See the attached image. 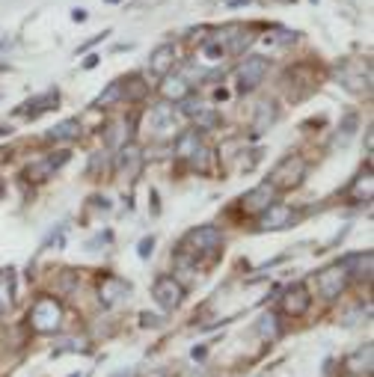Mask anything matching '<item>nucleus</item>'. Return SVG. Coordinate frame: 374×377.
I'll use <instances>...</instances> for the list:
<instances>
[{
  "instance_id": "f257e3e1",
  "label": "nucleus",
  "mask_w": 374,
  "mask_h": 377,
  "mask_svg": "<svg viewBox=\"0 0 374 377\" xmlns=\"http://www.w3.org/2000/svg\"><path fill=\"white\" fill-rule=\"evenodd\" d=\"M220 247H223V232L217 226H199V229L187 232L181 253H193V259H199V256H214Z\"/></svg>"
},
{
  "instance_id": "f03ea898",
  "label": "nucleus",
  "mask_w": 374,
  "mask_h": 377,
  "mask_svg": "<svg viewBox=\"0 0 374 377\" xmlns=\"http://www.w3.org/2000/svg\"><path fill=\"white\" fill-rule=\"evenodd\" d=\"M315 285H318V294L324 300H335V297H342L347 292V285H351V276H347L345 265L342 261H333V265L327 268H321L315 273Z\"/></svg>"
},
{
  "instance_id": "7ed1b4c3",
  "label": "nucleus",
  "mask_w": 374,
  "mask_h": 377,
  "mask_svg": "<svg viewBox=\"0 0 374 377\" xmlns=\"http://www.w3.org/2000/svg\"><path fill=\"white\" fill-rule=\"evenodd\" d=\"M60 324H62V306H60V300L51 297V294H42L33 303L30 327H33L36 333H54Z\"/></svg>"
},
{
  "instance_id": "20e7f679",
  "label": "nucleus",
  "mask_w": 374,
  "mask_h": 377,
  "mask_svg": "<svg viewBox=\"0 0 374 377\" xmlns=\"http://www.w3.org/2000/svg\"><path fill=\"white\" fill-rule=\"evenodd\" d=\"M306 179V160L303 158H285L277 170L270 172V184H273V191L277 193H285V191H294V187H300Z\"/></svg>"
},
{
  "instance_id": "39448f33",
  "label": "nucleus",
  "mask_w": 374,
  "mask_h": 377,
  "mask_svg": "<svg viewBox=\"0 0 374 377\" xmlns=\"http://www.w3.org/2000/svg\"><path fill=\"white\" fill-rule=\"evenodd\" d=\"M152 297L158 300V306L164 309H179L184 303V285L179 276H169V273H160L158 280L152 282Z\"/></svg>"
},
{
  "instance_id": "423d86ee",
  "label": "nucleus",
  "mask_w": 374,
  "mask_h": 377,
  "mask_svg": "<svg viewBox=\"0 0 374 377\" xmlns=\"http://www.w3.org/2000/svg\"><path fill=\"white\" fill-rule=\"evenodd\" d=\"M270 71V60L265 57H247L238 69H235V74H238V92H253L256 86L268 78Z\"/></svg>"
},
{
  "instance_id": "0eeeda50",
  "label": "nucleus",
  "mask_w": 374,
  "mask_h": 377,
  "mask_svg": "<svg viewBox=\"0 0 374 377\" xmlns=\"http://www.w3.org/2000/svg\"><path fill=\"white\" fill-rule=\"evenodd\" d=\"M258 217V229L261 232H279V229H285V226H291V220H294V208L291 205H285V203H270L261 214H256Z\"/></svg>"
},
{
  "instance_id": "6e6552de",
  "label": "nucleus",
  "mask_w": 374,
  "mask_h": 377,
  "mask_svg": "<svg viewBox=\"0 0 374 377\" xmlns=\"http://www.w3.org/2000/svg\"><path fill=\"white\" fill-rule=\"evenodd\" d=\"M309 306H312V294H309V288L300 285V282L289 285L282 292V297H279V309H285L289 315H306Z\"/></svg>"
},
{
  "instance_id": "1a4fd4ad",
  "label": "nucleus",
  "mask_w": 374,
  "mask_h": 377,
  "mask_svg": "<svg viewBox=\"0 0 374 377\" xmlns=\"http://www.w3.org/2000/svg\"><path fill=\"white\" fill-rule=\"evenodd\" d=\"M270 203H277V191H273L270 181H261L258 187H253V191L241 199V208L247 211V214H261Z\"/></svg>"
},
{
  "instance_id": "9d476101",
  "label": "nucleus",
  "mask_w": 374,
  "mask_h": 377,
  "mask_svg": "<svg viewBox=\"0 0 374 377\" xmlns=\"http://www.w3.org/2000/svg\"><path fill=\"white\" fill-rule=\"evenodd\" d=\"M191 90H193V83L184 78L181 71H169L167 78H160V95H164V102H184L187 95H191Z\"/></svg>"
},
{
  "instance_id": "9b49d317",
  "label": "nucleus",
  "mask_w": 374,
  "mask_h": 377,
  "mask_svg": "<svg viewBox=\"0 0 374 377\" xmlns=\"http://www.w3.org/2000/svg\"><path fill=\"white\" fill-rule=\"evenodd\" d=\"M128 294H131V282L119 280V276H104L102 285H98V297H102L104 306H119Z\"/></svg>"
},
{
  "instance_id": "f8f14e48",
  "label": "nucleus",
  "mask_w": 374,
  "mask_h": 377,
  "mask_svg": "<svg viewBox=\"0 0 374 377\" xmlns=\"http://www.w3.org/2000/svg\"><path fill=\"white\" fill-rule=\"evenodd\" d=\"M176 122H179L176 110H172L169 102L155 104L152 110H148V128H152V134H167V131L176 128Z\"/></svg>"
},
{
  "instance_id": "ddd939ff",
  "label": "nucleus",
  "mask_w": 374,
  "mask_h": 377,
  "mask_svg": "<svg viewBox=\"0 0 374 377\" xmlns=\"http://www.w3.org/2000/svg\"><path fill=\"white\" fill-rule=\"evenodd\" d=\"M342 265H345L351 280H356V282H368L371 280V253H351Z\"/></svg>"
},
{
  "instance_id": "4468645a",
  "label": "nucleus",
  "mask_w": 374,
  "mask_h": 377,
  "mask_svg": "<svg viewBox=\"0 0 374 377\" xmlns=\"http://www.w3.org/2000/svg\"><path fill=\"white\" fill-rule=\"evenodd\" d=\"M172 66H176V48H169V45L158 48V51H152V57H148V71H152L155 78H167Z\"/></svg>"
},
{
  "instance_id": "2eb2a0df",
  "label": "nucleus",
  "mask_w": 374,
  "mask_h": 377,
  "mask_svg": "<svg viewBox=\"0 0 374 377\" xmlns=\"http://www.w3.org/2000/svg\"><path fill=\"white\" fill-rule=\"evenodd\" d=\"M347 199L351 203H371V196H374V175H371V170H363L356 175V181L347 187Z\"/></svg>"
},
{
  "instance_id": "dca6fc26",
  "label": "nucleus",
  "mask_w": 374,
  "mask_h": 377,
  "mask_svg": "<svg viewBox=\"0 0 374 377\" xmlns=\"http://www.w3.org/2000/svg\"><path fill=\"white\" fill-rule=\"evenodd\" d=\"M128 134H131V125L128 119H113L104 128V146L107 149H122V146H128Z\"/></svg>"
},
{
  "instance_id": "f3484780",
  "label": "nucleus",
  "mask_w": 374,
  "mask_h": 377,
  "mask_svg": "<svg viewBox=\"0 0 374 377\" xmlns=\"http://www.w3.org/2000/svg\"><path fill=\"white\" fill-rule=\"evenodd\" d=\"M202 146H205V143H202V134H199L196 128H193V131H184V134L179 137V143H176V158H179V160H191Z\"/></svg>"
},
{
  "instance_id": "a211bd4d",
  "label": "nucleus",
  "mask_w": 374,
  "mask_h": 377,
  "mask_svg": "<svg viewBox=\"0 0 374 377\" xmlns=\"http://www.w3.org/2000/svg\"><path fill=\"white\" fill-rule=\"evenodd\" d=\"M69 160V152H60V155H51L48 160H39V163H33V167L27 170V179L30 181H45L48 175H51L60 163H66Z\"/></svg>"
},
{
  "instance_id": "6ab92c4d",
  "label": "nucleus",
  "mask_w": 374,
  "mask_h": 377,
  "mask_svg": "<svg viewBox=\"0 0 374 377\" xmlns=\"http://www.w3.org/2000/svg\"><path fill=\"white\" fill-rule=\"evenodd\" d=\"M78 137H81V122L78 119H62L48 131V140H57V143H71V140H78Z\"/></svg>"
},
{
  "instance_id": "aec40b11",
  "label": "nucleus",
  "mask_w": 374,
  "mask_h": 377,
  "mask_svg": "<svg viewBox=\"0 0 374 377\" xmlns=\"http://www.w3.org/2000/svg\"><path fill=\"white\" fill-rule=\"evenodd\" d=\"M371 354H374V348H371V342H368L366 348H359L354 357L345 359V369L356 371V377H368V374H371Z\"/></svg>"
},
{
  "instance_id": "412c9836",
  "label": "nucleus",
  "mask_w": 374,
  "mask_h": 377,
  "mask_svg": "<svg viewBox=\"0 0 374 377\" xmlns=\"http://www.w3.org/2000/svg\"><path fill=\"white\" fill-rule=\"evenodd\" d=\"M273 116H277V107H273L270 102H261L258 107H256V122H253V134H265L270 125H273Z\"/></svg>"
},
{
  "instance_id": "4be33fe9",
  "label": "nucleus",
  "mask_w": 374,
  "mask_h": 377,
  "mask_svg": "<svg viewBox=\"0 0 374 377\" xmlns=\"http://www.w3.org/2000/svg\"><path fill=\"white\" fill-rule=\"evenodd\" d=\"M256 333L261 338H277L279 336V318L273 315V312H265V315L258 318V324H256Z\"/></svg>"
},
{
  "instance_id": "5701e85b",
  "label": "nucleus",
  "mask_w": 374,
  "mask_h": 377,
  "mask_svg": "<svg viewBox=\"0 0 374 377\" xmlns=\"http://www.w3.org/2000/svg\"><path fill=\"white\" fill-rule=\"evenodd\" d=\"M122 92H125V81H113L102 95L95 98V107H110V104H116L119 98H122Z\"/></svg>"
},
{
  "instance_id": "b1692460",
  "label": "nucleus",
  "mask_w": 374,
  "mask_h": 377,
  "mask_svg": "<svg viewBox=\"0 0 374 377\" xmlns=\"http://www.w3.org/2000/svg\"><path fill=\"white\" fill-rule=\"evenodd\" d=\"M265 42H268L270 48H289V45L297 42V33H294V30H282V27H277V30H270V33L265 36Z\"/></svg>"
},
{
  "instance_id": "393cba45",
  "label": "nucleus",
  "mask_w": 374,
  "mask_h": 377,
  "mask_svg": "<svg viewBox=\"0 0 374 377\" xmlns=\"http://www.w3.org/2000/svg\"><path fill=\"white\" fill-rule=\"evenodd\" d=\"M140 149H137V146H122V152H119V158H116V167L119 170H137V167H140Z\"/></svg>"
},
{
  "instance_id": "a878e982",
  "label": "nucleus",
  "mask_w": 374,
  "mask_h": 377,
  "mask_svg": "<svg viewBox=\"0 0 374 377\" xmlns=\"http://www.w3.org/2000/svg\"><path fill=\"white\" fill-rule=\"evenodd\" d=\"M60 104V98H57V92H48V98H36V102H27L18 113H42V110H51V107H57Z\"/></svg>"
},
{
  "instance_id": "bb28decb",
  "label": "nucleus",
  "mask_w": 374,
  "mask_h": 377,
  "mask_svg": "<svg viewBox=\"0 0 374 377\" xmlns=\"http://www.w3.org/2000/svg\"><path fill=\"white\" fill-rule=\"evenodd\" d=\"M78 285H81V273L78 270H62L57 276V292L60 294H71Z\"/></svg>"
},
{
  "instance_id": "cd10ccee",
  "label": "nucleus",
  "mask_w": 374,
  "mask_h": 377,
  "mask_svg": "<svg viewBox=\"0 0 374 377\" xmlns=\"http://www.w3.org/2000/svg\"><path fill=\"white\" fill-rule=\"evenodd\" d=\"M179 110L184 113V116H196V113H202L205 110V102H202V95H187L184 102H179Z\"/></svg>"
},
{
  "instance_id": "c85d7f7f",
  "label": "nucleus",
  "mask_w": 374,
  "mask_h": 377,
  "mask_svg": "<svg viewBox=\"0 0 374 377\" xmlns=\"http://www.w3.org/2000/svg\"><path fill=\"white\" fill-rule=\"evenodd\" d=\"M193 122H196V131H211V128H217L220 125V116L214 110H202V113H196L193 116Z\"/></svg>"
},
{
  "instance_id": "c756f323",
  "label": "nucleus",
  "mask_w": 374,
  "mask_h": 377,
  "mask_svg": "<svg viewBox=\"0 0 374 377\" xmlns=\"http://www.w3.org/2000/svg\"><path fill=\"white\" fill-rule=\"evenodd\" d=\"M152 249H155V238H143L140 247H137V253H140L143 259H148V256H152Z\"/></svg>"
},
{
  "instance_id": "7c9ffc66",
  "label": "nucleus",
  "mask_w": 374,
  "mask_h": 377,
  "mask_svg": "<svg viewBox=\"0 0 374 377\" xmlns=\"http://www.w3.org/2000/svg\"><path fill=\"white\" fill-rule=\"evenodd\" d=\"M62 348H71V350H86V342H83V338H71V342H66Z\"/></svg>"
},
{
  "instance_id": "2f4dec72",
  "label": "nucleus",
  "mask_w": 374,
  "mask_h": 377,
  "mask_svg": "<svg viewBox=\"0 0 374 377\" xmlns=\"http://www.w3.org/2000/svg\"><path fill=\"white\" fill-rule=\"evenodd\" d=\"M143 324L148 327V324H152V327H158L160 324V318H152V315H143Z\"/></svg>"
},
{
  "instance_id": "473e14b6",
  "label": "nucleus",
  "mask_w": 374,
  "mask_h": 377,
  "mask_svg": "<svg viewBox=\"0 0 374 377\" xmlns=\"http://www.w3.org/2000/svg\"><path fill=\"white\" fill-rule=\"evenodd\" d=\"M71 18H74V21H83V18H86V12H83V9H74V12H71Z\"/></svg>"
},
{
  "instance_id": "72a5a7b5",
  "label": "nucleus",
  "mask_w": 374,
  "mask_h": 377,
  "mask_svg": "<svg viewBox=\"0 0 374 377\" xmlns=\"http://www.w3.org/2000/svg\"><path fill=\"white\" fill-rule=\"evenodd\" d=\"M193 359H205V348H193Z\"/></svg>"
}]
</instances>
